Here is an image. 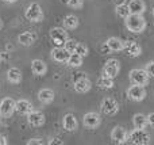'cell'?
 Here are the masks:
<instances>
[{"label": "cell", "mask_w": 154, "mask_h": 145, "mask_svg": "<svg viewBox=\"0 0 154 145\" xmlns=\"http://www.w3.org/2000/svg\"><path fill=\"white\" fill-rule=\"evenodd\" d=\"M82 124H84L85 128L88 129H96L99 125L101 124V117L99 113H95V111H91V113H87L82 118Z\"/></svg>", "instance_id": "30bf717a"}, {"label": "cell", "mask_w": 154, "mask_h": 145, "mask_svg": "<svg viewBox=\"0 0 154 145\" xmlns=\"http://www.w3.org/2000/svg\"><path fill=\"white\" fill-rule=\"evenodd\" d=\"M31 72L34 73L35 76H43L48 72V65H46V62L42 61V60L35 58L31 61Z\"/></svg>", "instance_id": "ffe728a7"}, {"label": "cell", "mask_w": 154, "mask_h": 145, "mask_svg": "<svg viewBox=\"0 0 154 145\" xmlns=\"http://www.w3.org/2000/svg\"><path fill=\"white\" fill-rule=\"evenodd\" d=\"M49 144L50 145H62L64 144V141H62L61 138H58V137H54V138H51V140L49 141Z\"/></svg>", "instance_id": "836d02e7"}, {"label": "cell", "mask_w": 154, "mask_h": 145, "mask_svg": "<svg viewBox=\"0 0 154 145\" xmlns=\"http://www.w3.org/2000/svg\"><path fill=\"white\" fill-rule=\"evenodd\" d=\"M38 34L34 31H23L18 35V42L23 46H31L37 42Z\"/></svg>", "instance_id": "9a60e30c"}, {"label": "cell", "mask_w": 154, "mask_h": 145, "mask_svg": "<svg viewBox=\"0 0 154 145\" xmlns=\"http://www.w3.org/2000/svg\"><path fill=\"white\" fill-rule=\"evenodd\" d=\"M125 46V41L118 37H111L107 39L106 45L103 46V52H122Z\"/></svg>", "instance_id": "8fae6325"}, {"label": "cell", "mask_w": 154, "mask_h": 145, "mask_svg": "<svg viewBox=\"0 0 154 145\" xmlns=\"http://www.w3.org/2000/svg\"><path fill=\"white\" fill-rule=\"evenodd\" d=\"M147 122H149L150 126L154 128V113H150L149 115H147Z\"/></svg>", "instance_id": "e575fe53"}, {"label": "cell", "mask_w": 154, "mask_h": 145, "mask_svg": "<svg viewBox=\"0 0 154 145\" xmlns=\"http://www.w3.org/2000/svg\"><path fill=\"white\" fill-rule=\"evenodd\" d=\"M125 23L128 31L137 33V34L145 31V29H146V19L141 14H130L125 19Z\"/></svg>", "instance_id": "6da1fadb"}, {"label": "cell", "mask_w": 154, "mask_h": 145, "mask_svg": "<svg viewBox=\"0 0 154 145\" xmlns=\"http://www.w3.org/2000/svg\"><path fill=\"white\" fill-rule=\"evenodd\" d=\"M119 71H120V64L118 60H108V61L104 64L103 67V76H107V77H112L115 79L118 75H119Z\"/></svg>", "instance_id": "ba28073f"}, {"label": "cell", "mask_w": 154, "mask_h": 145, "mask_svg": "<svg viewBox=\"0 0 154 145\" xmlns=\"http://www.w3.org/2000/svg\"><path fill=\"white\" fill-rule=\"evenodd\" d=\"M62 126L66 132H75L79 128V121L73 114H65L64 118H62Z\"/></svg>", "instance_id": "d6986e66"}, {"label": "cell", "mask_w": 154, "mask_h": 145, "mask_svg": "<svg viewBox=\"0 0 154 145\" xmlns=\"http://www.w3.org/2000/svg\"><path fill=\"white\" fill-rule=\"evenodd\" d=\"M127 96H128V99L133 100V102H142V100L146 98V88H145L143 86L133 84V86H130L127 90Z\"/></svg>", "instance_id": "8992f818"}, {"label": "cell", "mask_w": 154, "mask_h": 145, "mask_svg": "<svg viewBox=\"0 0 154 145\" xmlns=\"http://www.w3.org/2000/svg\"><path fill=\"white\" fill-rule=\"evenodd\" d=\"M79 18L76 15H66L62 20V24H64V29L65 30H75L79 27Z\"/></svg>", "instance_id": "d4e9b609"}, {"label": "cell", "mask_w": 154, "mask_h": 145, "mask_svg": "<svg viewBox=\"0 0 154 145\" xmlns=\"http://www.w3.org/2000/svg\"><path fill=\"white\" fill-rule=\"evenodd\" d=\"M68 5L70 8H75V10H79L84 5V0H68Z\"/></svg>", "instance_id": "4dcf8cb0"}, {"label": "cell", "mask_w": 154, "mask_h": 145, "mask_svg": "<svg viewBox=\"0 0 154 145\" xmlns=\"http://www.w3.org/2000/svg\"><path fill=\"white\" fill-rule=\"evenodd\" d=\"M130 14H143L146 11V4H145L143 0H131L127 4Z\"/></svg>", "instance_id": "7402d4cb"}, {"label": "cell", "mask_w": 154, "mask_h": 145, "mask_svg": "<svg viewBox=\"0 0 154 145\" xmlns=\"http://www.w3.org/2000/svg\"><path fill=\"white\" fill-rule=\"evenodd\" d=\"M8 141H7V137L3 134H0V145H7Z\"/></svg>", "instance_id": "d590c367"}, {"label": "cell", "mask_w": 154, "mask_h": 145, "mask_svg": "<svg viewBox=\"0 0 154 145\" xmlns=\"http://www.w3.org/2000/svg\"><path fill=\"white\" fill-rule=\"evenodd\" d=\"M34 110V106L30 100L27 99H19L15 102V111L20 115H27L29 113Z\"/></svg>", "instance_id": "ac0fdd59"}, {"label": "cell", "mask_w": 154, "mask_h": 145, "mask_svg": "<svg viewBox=\"0 0 154 145\" xmlns=\"http://www.w3.org/2000/svg\"><path fill=\"white\" fill-rule=\"evenodd\" d=\"M73 87H75V91L79 92V94H87V92L92 88V83H91V80L87 76H82V77L76 79Z\"/></svg>", "instance_id": "2e32d148"}, {"label": "cell", "mask_w": 154, "mask_h": 145, "mask_svg": "<svg viewBox=\"0 0 154 145\" xmlns=\"http://www.w3.org/2000/svg\"><path fill=\"white\" fill-rule=\"evenodd\" d=\"M96 83H97V86L103 90H111V88H114V86H115L114 79L107 77V76H101V77H99Z\"/></svg>", "instance_id": "484cf974"}, {"label": "cell", "mask_w": 154, "mask_h": 145, "mask_svg": "<svg viewBox=\"0 0 154 145\" xmlns=\"http://www.w3.org/2000/svg\"><path fill=\"white\" fill-rule=\"evenodd\" d=\"M15 111V100L11 98H4L0 102V117L3 118H8L11 117Z\"/></svg>", "instance_id": "9c48e42d"}, {"label": "cell", "mask_w": 154, "mask_h": 145, "mask_svg": "<svg viewBox=\"0 0 154 145\" xmlns=\"http://www.w3.org/2000/svg\"><path fill=\"white\" fill-rule=\"evenodd\" d=\"M0 61H2V54H0Z\"/></svg>", "instance_id": "60d3db41"}, {"label": "cell", "mask_w": 154, "mask_h": 145, "mask_svg": "<svg viewBox=\"0 0 154 145\" xmlns=\"http://www.w3.org/2000/svg\"><path fill=\"white\" fill-rule=\"evenodd\" d=\"M27 121L32 128H41L45 125V114L42 111L32 110L31 113L27 114Z\"/></svg>", "instance_id": "4fadbf2b"}, {"label": "cell", "mask_w": 154, "mask_h": 145, "mask_svg": "<svg viewBox=\"0 0 154 145\" xmlns=\"http://www.w3.org/2000/svg\"><path fill=\"white\" fill-rule=\"evenodd\" d=\"M27 20L32 22V23H39L43 20L45 15H43V11L41 8V5L38 3H31L29 7L26 8V12H24Z\"/></svg>", "instance_id": "7a4b0ae2"}, {"label": "cell", "mask_w": 154, "mask_h": 145, "mask_svg": "<svg viewBox=\"0 0 154 145\" xmlns=\"http://www.w3.org/2000/svg\"><path fill=\"white\" fill-rule=\"evenodd\" d=\"M45 141H42V138H31L30 141H27V145H43Z\"/></svg>", "instance_id": "d6a6232c"}, {"label": "cell", "mask_w": 154, "mask_h": 145, "mask_svg": "<svg viewBox=\"0 0 154 145\" xmlns=\"http://www.w3.org/2000/svg\"><path fill=\"white\" fill-rule=\"evenodd\" d=\"M100 109L106 115H115L119 111V103L115 98L112 96H107L101 100L100 103Z\"/></svg>", "instance_id": "5b68a950"}, {"label": "cell", "mask_w": 154, "mask_h": 145, "mask_svg": "<svg viewBox=\"0 0 154 145\" xmlns=\"http://www.w3.org/2000/svg\"><path fill=\"white\" fill-rule=\"evenodd\" d=\"M82 58H84V57L80 56V54L70 53V56H69V58H68L66 64L69 65L70 68H79V67H81V65H82Z\"/></svg>", "instance_id": "4316f807"}, {"label": "cell", "mask_w": 154, "mask_h": 145, "mask_svg": "<svg viewBox=\"0 0 154 145\" xmlns=\"http://www.w3.org/2000/svg\"><path fill=\"white\" fill-rule=\"evenodd\" d=\"M153 15H154V8H153Z\"/></svg>", "instance_id": "b9f144b4"}, {"label": "cell", "mask_w": 154, "mask_h": 145, "mask_svg": "<svg viewBox=\"0 0 154 145\" xmlns=\"http://www.w3.org/2000/svg\"><path fill=\"white\" fill-rule=\"evenodd\" d=\"M77 41L76 39H72V38H68V41L65 42V45H64V48L66 49L69 53H75V50H76V46H77Z\"/></svg>", "instance_id": "f1b7e54d"}, {"label": "cell", "mask_w": 154, "mask_h": 145, "mask_svg": "<svg viewBox=\"0 0 154 145\" xmlns=\"http://www.w3.org/2000/svg\"><path fill=\"white\" fill-rule=\"evenodd\" d=\"M127 138H128V134H127V132H126L125 128L115 126L114 129L111 130V140H112V143H115V144H125V143H127Z\"/></svg>", "instance_id": "7c38bea8"}, {"label": "cell", "mask_w": 154, "mask_h": 145, "mask_svg": "<svg viewBox=\"0 0 154 145\" xmlns=\"http://www.w3.org/2000/svg\"><path fill=\"white\" fill-rule=\"evenodd\" d=\"M49 35H50V39L56 43V46H64L65 42L68 41V38H69L65 29H61V27H53Z\"/></svg>", "instance_id": "52a82bcc"}, {"label": "cell", "mask_w": 154, "mask_h": 145, "mask_svg": "<svg viewBox=\"0 0 154 145\" xmlns=\"http://www.w3.org/2000/svg\"><path fill=\"white\" fill-rule=\"evenodd\" d=\"M3 29V20H2V18H0V30Z\"/></svg>", "instance_id": "f35d334b"}, {"label": "cell", "mask_w": 154, "mask_h": 145, "mask_svg": "<svg viewBox=\"0 0 154 145\" xmlns=\"http://www.w3.org/2000/svg\"><path fill=\"white\" fill-rule=\"evenodd\" d=\"M88 46L87 45H84V43H77V46H76V50H75V53L77 54H80V56H82V57H87L88 56Z\"/></svg>", "instance_id": "f546056e"}, {"label": "cell", "mask_w": 154, "mask_h": 145, "mask_svg": "<svg viewBox=\"0 0 154 145\" xmlns=\"http://www.w3.org/2000/svg\"><path fill=\"white\" fill-rule=\"evenodd\" d=\"M7 79L10 83L12 84H19L22 81V72L19 68L16 67H12L7 71Z\"/></svg>", "instance_id": "603a6c76"}, {"label": "cell", "mask_w": 154, "mask_h": 145, "mask_svg": "<svg viewBox=\"0 0 154 145\" xmlns=\"http://www.w3.org/2000/svg\"><path fill=\"white\" fill-rule=\"evenodd\" d=\"M4 2H5V3H15L16 0H4Z\"/></svg>", "instance_id": "74e56055"}, {"label": "cell", "mask_w": 154, "mask_h": 145, "mask_svg": "<svg viewBox=\"0 0 154 145\" xmlns=\"http://www.w3.org/2000/svg\"><path fill=\"white\" fill-rule=\"evenodd\" d=\"M115 5H120V4H127V0H112Z\"/></svg>", "instance_id": "8d00e7d4"}, {"label": "cell", "mask_w": 154, "mask_h": 145, "mask_svg": "<svg viewBox=\"0 0 154 145\" xmlns=\"http://www.w3.org/2000/svg\"><path fill=\"white\" fill-rule=\"evenodd\" d=\"M50 56L56 62H66L68 58H69V56H70V53L64 48V46H56L54 49H51Z\"/></svg>", "instance_id": "5bb4252c"}, {"label": "cell", "mask_w": 154, "mask_h": 145, "mask_svg": "<svg viewBox=\"0 0 154 145\" xmlns=\"http://www.w3.org/2000/svg\"><path fill=\"white\" fill-rule=\"evenodd\" d=\"M145 71L147 72V75H149L150 77H153V79H154V60H153V61H150L149 64L146 65Z\"/></svg>", "instance_id": "1f68e13d"}, {"label": "cell", "mask_w": 154, "mask_h": 145, "mask_svg": "<svg viewBox=\"0 0 154 145\" xmlns=\"http://www.w3.org/2000/svg\"><path fill=\"white\" fill-rule=\"evenodd\" d=\"M61 3H64V4H68V0H61Z\"/></svg>", "instance_id": "ab89813d"}, {"label": "cell", "mask_w": 154, "mask_h": 145, "mask_svg": "<svg viewBox=\"0 0 154 145\" xmlns=\"http://www.w3.org/2000/svg\"><path fill=\"white\" fill-rule=\"evenodd\" d=\"M54 96H56V95H54V91L51 88H42L38 92V99H39V102L43 103V105H50L54 100Z\"/></svg>", "instance_id": "44dd1931"}, {"label": "cell", "mask_w": 154, "mask_h": 145, "mask_svg": "<svg viewBox=\"0 0 154 145\" xmlns=\"http://www.w3.org/2000/svg\"><path fill=\"white\" fill-rule=\"evenodd\" d=\"M133 125H134V129H145V128L149 125L147 117L141 113L135 114V115L133 117Z\"/></svg>", "instance_id": "cb8c5ba5"}, {"label": "cell", "mask_w": 154, "mask_h": 145, "mask_svg": "<svg viewBox=\"0 0 154 145\" xmlns=\"http://www.w3.org/2000/svg\"><path fill=\"white\" fill-rule=\"evenodd\" d=\"M127 141L135 145H146L150 143V136L145 129H134L128 134Z\"/></svg>", "instance_id": "277c9868"}, {"label": "cell", "mask_w": 154, "mask_h": 145, "mask_svg": "<svg viewBox=\"0 0 154 145\" xmlns=\"http://www.w3.org/2000/svg\"><path fill=\"white\" fill-rule=\"evenodd\" d=\"M123 52L128 57H139L142 54V48L134 41H126L123 46Z\"/></svg>", "instance_id": "e0dca14e"}, {"label": "cell", "mask_w": 154, "mask_h": 145, "mask_svg": "<svg viewBox=\"0 0 154 145\" xmlns=\"http://www.w3.org/2000/svg\"><path fill=\"white\" fill-rule=\"evenodd\" d=\"M116 15L122 19H126L128 15H130V10H128L127 4H120V5H116V10H115Z\"/></svg>", "instance_id": "83f0119b"}, {"label": "cell", "mask_w": 154, "mask_h": 145, "mask_svg": "<svg viewBox=\"0 0 154 145\" xmlns=\"http://www.w3.org/2000/svg\"><path fill=\"white\" fill-rule=\"evenodd\" d=\"M128 79H130L131 84H137V86H147L149 84V79L150 76L147 75V72L145 69L137 68V69L130 71L128 73Z\"/></svg>", "instance_id": "3957f363"}]
</instances>
